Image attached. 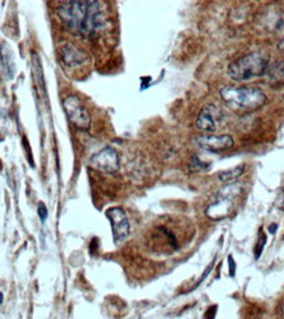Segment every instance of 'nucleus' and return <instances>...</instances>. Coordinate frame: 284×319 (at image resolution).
<instances>
[{"label":"nucleus","mask_w":284,"mask_h":319,"mask_svg":"<svg viewBox=\"0 0 284 319\" xmlns=\"http://www.w3.org/2000/svg\"><path fill=\"white\" fill-rule=\"evenodd\" d=\"M224 118V113L219 106L214 103L203 106L195 121V126L198 130L204 131V132H214L218 128L219 123Z\"/></svg>","instance_id":"6e6552de"},{"label":"nucleus","mask_w":284,"mask_h":319,"mask_svg":"<svg viewBox=\"0 0 284 319\" xmlns=\"http://www.w3.org/2000/svg\"><path fill=\"white\" fill-rule=\"evenodd\" d=\"M283 316H284V307H283Z\"/></svg>","instance_id":"5701e85b"},{"label":"nucleus","mask_w":284,"mask_h":319,"mask_svg":"<svg viewBox=\"0 0 284 319\" xmlns=\"http://www.w3.org/2000/svg\"><path fill=\"white\" fill-rule=\"evenodd\" d=\"M269 65V56L262 51H253L232 62L228 65V76L233 81L243 83L252 79L266 76Z\"/></svg>","instance_id":"f03ea898"},{"label":"nucleus","mask_w":284,"mask_h":319,"mask_svg":"<svg viewBox=\"0 0 284 319\" xmlns=\"http://www.w3.org/2000/svg\"><path fill=\"white\" fill-rule=\"evenodd\" d=\"M228 264H229V275L233 277L234 273H236V263H234V259L232 255L228 257Z\"/></svg>","instance_id":"6ab92c4d"},{"label":"nucleus","mask_w":284,"mask_h":319,"mask_svg":"<svg viewBox=\"0 0 284 319\" xmlns=\"http://www.w3.org/2000/svg\"><path fill=\"white\" fill-rule=\"evenodd\" d=\"M266 242H267V237H266V234L263 233V230L261 229V232H259L258 242H257L256 249H254V255H256V259H259V257L262 255V251H263V249H265Z\"/></svg>","instance_id":"dca6fc26"},{"label":"nucleus","mask_w":284,"mask_h":319,"mask_svg":"<svg viewBox=\"0 0 284 319\" xmlns=\"http://www.w3.org/2000/svg\"><path fill=\"white\" fill-rule=\"evenodd\" d=\"M37 211H38V216H40L41 221L44 223V221L46 220V217H47V208H46V205H45L44 203H40V204H38Z\"/></svg>","instance_id":"a211bd4d"},{"label":"nucleus","mask_w":284,"mask_h":319,"mask_svg":"<svg viewBox=\"0 0 284 319\" xmlns=\"http://www.w3.org/2000/svg\"><path fill=\"white\" fill-rule=\"evenodd\" d=\"M194 143L199 148L211 153H218L231 149L234 144L233 137L229 135H199L194 139Z\"/></svg>","instance_id":"1a4fd4ad"},{"label":"nucleus","mask_w":284,"mask_h":319,"mask_svg":"<svg viewBox=\"0 0 284 319\" xmlns=\"http://www.w3.org/2000/svg\"><path fill=\"white\" fill-rule=\"evenodd\" d=\"M216 314V306L209 307V310L206 313V319H214Z\"/></svg>","instance_id":"aec40b11"},{"label":"nucleus","mask_w":284,"mask_h":319,"mask_svg":"<svg viewBox=\"0 0 284 319\" xmlns=\"http://www.w3.org/2000/svg\"><path fill=\"white\" fill-rule=\"evenodd\" d=\"M245 167L246 166L242 164L238 165V166L232 167V169H228V170H223L218 174V178L224 183L234 182L237 178H240L242 175L243 171H245Z\"/></svg>","instance_id":"f8f14e48"},{"label":"nucleus","mask_w":284,"mask_h":319,"mask_svg":"<svg viewBox=\"0 0 284 319\" xmlns=\"http://www.w3.org/2000/svg\"><path fill=\"white\" fill-rule=\"evenodd\" d=\"M89 166L101 173L114 174L119 170L118 153L112 147H105L89 158Z\"/></svg>","instance_id":"423d86ee"},{"label":"nucleus","mask_w":284,"mask_h":319,"mask_svg":"<svg viewBox=\"0 0 284 319\" xmlns=\"http://www.w3.org/2000/svg\"><path fill=\"white\" fill-rule=\"evenodd\" d=\"M242 192V185L240 182L228 183L227 186L219 190L214 196V200L207 205L206 216L214 221L223 220L233 212L236 199Z\"/></svg>","instance_id":"20e7f679"},{"label":"nucleus","mask_w":284,"mask_h":319,"mask_svg":"<svg viewBox=\"0 0 284 319\" xmlns=\"http://www.w3.org/2000/svg\"><path fill=\"white\" fill-rule=\"evenodd\" d=\"M266 78L272 88L284 87V60H278L270 64L266 72Z\"/></svg>","instance_id":"9b49d317"},{"label":"nucleus","mask_w":284,"mask_h":319,"mask_svg":"<svg viewBox=\"0 0 284 319\" xmlns=\"http://www.w3.org/2000/svg\"><path fill=\"white\" fill-rule=\"evenodd\" d=\"M106 217L112 224L113 238H114L116 245H119L123 241H126L127 237L130 236L131 228H130V223H128L125 209H122L121 207L109 208L106 211Z\"/></svg>","instance_id":"0eeeda50"},{"label":"nucleus","mask_w":284,"mask_h":319,"mask_svg":"<svg viewBox=\"0 0 284 319\" xmlns=\"http://www.w3.org/2000/svg\"><path fill=\"white\" fill-rule=\"evenodd\" d=\"M31 63H33V74L36 76V83H37L38 88L41 89L42 93H46V85H45V79H44V72H42V68H41V62H40V56L37 55V53H31Z\"/></svg>","instance_id":"ddd939ff"},{"label":"nucleus","mask_w":284,"mask_h":319,"mask_svg":"<svg viewBox=\"0 0 284 319\" xmlns=\"http://www.w3.org/2000/svg\"><path fill=\"white\" fill-rule=\"evenodd\" d=\"M209 167H211V162L203 161L198 155H194L191 157L190 162H189V170H190V173H203V171L209 170Z\"/></svg>","instance_id":"2eb2a0df"},{"label":"nucleus","mask_w":284,"mask_h":319,"mask_svg":"<svg viewBox=\"0 0 284 319\" xmlns=\"http://www.w3.org/2000/svg\"><path fill=\"white\" fill-rule=\"evenodd\" d=\"M275 204H276V207H278L279 209L284 211V187H281V189L279 190V194L278 196H276Z\"/></svg>","instance_id":"f3484780"},{"label":"nucleus","mask_w":284,"mask_h":319,"mask_svg":"<svg viewBox=\"0 0 284 319\" xmlns=\"http://www.w3.org/2000/svg\"><path fill=\"white\" fill-rule=\"evenodd\" d=\"M2 67H3L4 75H6L7 78L11 80V79L15 76L16 65H15V62H13L12 55H11V53H10V50L7 49V54H6L4 47L2 49Z\"/></svg>","instance_id":"4468645a"},{"label":"nucleus","mask_w":284,"mask_h":319,"mask_svg":"<svg viewBox=\"0 0 284 319\" xmlns=\"http://www.w3.org/2000/svg\"><path fill=\"white\" fill-rule=\"evenodd\" d=\"M223 101L234 110L254 112L262 108L267 97L262 90L254 87H225L220 90Z\"/></svg>","instance_id":"7ed1b4c3"},{"label":"nucleus","mask_w":284,"mask_h":319,"mask_svg":"<svg viewBox=\"0 0 284 319\" xmlns=\"http://www.w3.org/2000/svg\"><path fill=\"white\" fill-rule=\"evenodd\" d=\"M56 12L67 30L84 38H91L106 24L101 3L94 0L62 2Z\"/></svg>","instance_id":"f257e3e1"},{"label":"nucleus","mask_w":284,"mask_h":319,"mask_svg":"<svg viewBox=\"0 0 284 319\" xmlns=\"http://www.w3.org/2000/svg\"><path fill=\"white\" fill-rule=\"evenodd\" d=\"M63 109L71 122L79 130L88 131L91 128V117L87 108L83 105L80 98L76 96H68L63 99Z\"/></svg>","instance_id":"39448f33"},{"label":"nucleus","mask_w":284,"mask_h":319,"mask_svg":"<svg viewBox=\"0 0 284 319\" xmlns=\"http://www.w3.org/2000/svg\"><path fill=\"white\" fill-rule=\"evenodd\" d=\"M59 56L63 64L67 67H76L87 60V54L83 50L78 49L74 44H66L59 49Z\"/></svg>","instance_id":"9d476101"},{"label":"nucleus","mask_w":284,"mask_h":319,"mask_svg":"<svg viewBox=\"0 0 284 319\" xmlns=\"http://www.w3.org/2000/svg\"><path fill=\"white\" fill-rule=\"evenodd\" d=\"M276 47H278V50H279V51H280L281 54H284V38L281 41H279L278 46H276Z\"/></svg>","instance_id":"412c9836"},{"label":"nucleus","mask_w":284,"mask_h":319,"mask_svg":"<svg viewBox=\"0 0 284 319\" xmlns=\"http://www.w3.org/2000/svg\"><path fill=\"white\" fill-rule=\"evenodd\" d=\"M276 229H278V225H276V224H271V225H270V228H269V230H270V233H271V234H275Z\"/></svg>","instance_id":"4be33fe9"}]
</instances>
